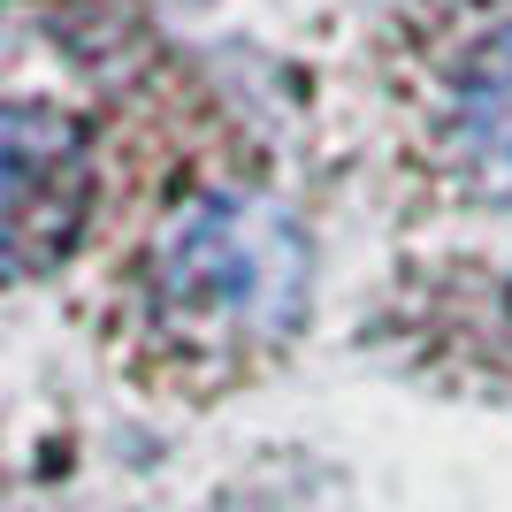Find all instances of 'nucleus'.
I'll use <instances>...</instances> for the list:
<instances>
[{"label": "nucleus", "mask_w": 512, "mask_h": 512, "mask_svg": "<svg viewBox=\"0 0 512 512\" xmlns=\"http://www.w3.org/2000/svg\"><path fill=\"white\" fill-rule=\"evenodd\" d=\"M306 291V230L260 192H192L146 245V306L176 344H276Z\"/></svg>", "instance_id": "nucleus-1"}, {"label": "nucleus", "mask_w": 512, "mask_h": 512, "mask_svg": "<svg viewBox=\"0 0 512 512\" xmlns=\"http://www.w3.org/2000/svg\"><path fill=\"white\" fill-rule=\"evenodd\" d=\"M92 138L54 100H0V283L46 276L85 237Z\"/></svg>", "instance_id": "nucleus-2"}, {"label": "nucleus", "mask_w": 512, "mask_h": 512, "mask_svg": "<svg viewBox=\"0 0 512 512\" xmlns=\"http://www.w3.org/2000/svg\"><path fill=\"white\" fill-rule=\"evenodd\" d=\"M451 153L482 199H512V23L482 31L451 69Z\"/></svg>", "instance_id": "nucleus-3"}]
</instances>
